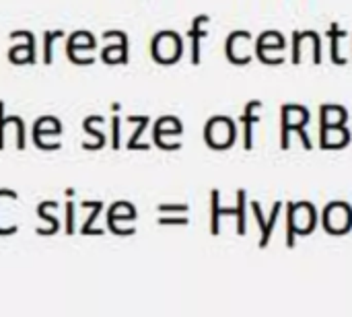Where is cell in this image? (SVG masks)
Segmentation results:
<instances>
[{"instance_id":"obj_1","label":"cell","mask_w":352,"mask_h":317,"mask_svg":"<svg viewBox=\"0 0 352 317\" xmlns=\"http://www.w3.org/2000/svg\"><path fill=\"white\" fill-rule=\"evenodd\" d=\"M309 122V109L301 103H285L280 107V146L287 151L291 146V132H297L303 146L311 151L309 134L305 132V126Z\"/></svg>"},{"instance_id":"obj_2","label":"cell","mask_w":352,"mask_h":317,"mask_svg":"<svg viewBox=\"0 0 352 317\" xmlns=\"http://www.w3.org/2000/svg\"><path fill=\"white\" fill-rule=\"evenodd\" d=\"M318 225V210L311 202H287V245L293 248L297 235H309Z\"/></svg>"},{"instance_id":"obj_3","label":"cell","mask_w":352,"mask_h":317,"mask_svg":"<svg viewBox=\"0 0 352 317\" xmlns=\"http://www.w3.org/2000/svg\"><path fill=\"white\" fill-rule=\"evenodd\" d=\"M237 136V128L233 124L231 118L227 116H214L208 120L206 128H204V140L210 149L217 151H225L229 146H233Z\"/></svg>"},{"instance_id":"obj_4","label":"cell","mask_w":352,"mask_h":317,"mask_svg":"<svg viewBox=\"0 0 352 317\" xmlns=\"http://www.w3.org/2000/svg\"><path fill=\"white\" fill-rule=\"evenodd\" d=\"M151 52L159 64H173L182 58L184 52L182 37L175 31H159L151 43Z\"/></svg>"},{"instance_id":"obj_5","label":"cell","mask_w":352,"mask_h":317,"mask_svg":"<svg viewBox=\"0 0 352 317\" xmlns=\"http://www.w3.org/2000/svg\"><path fill=\"white\" fill-rule=\"evenodd\" d=\"M322 225L330 235H344L352 229V208L349 202H330L322 212Z\"/></svg>"},{"instance_id":"obj_6","label":"cell","mask_w":352,"mask_h":317,"mask_svg":"<svg viewBox=\"0 0 352 317\" xmlns=\"http://www.w3.org/2000/svg\"><path fill=\"white\" fill-rule=\"evenodd\" d=\"M250 45H252V33L250 31H233L227 37V43H225V52H227L229 62L248 64L252 60Z\"/></svg>"},{"instance_id":"obj_7","label":"cell","mask_w":352,"mask_h":317,"mask_svg":"<svg viewBox=\"0 0 352 317\" xmlns=\"http://www.w3.org/2000/svg\"><path fill=\"white\" fill-rule=\"evenodd\" d=\"M136 219V208L130 204V202H116L109 212H107V225H109V231L116 233V235H122V237H128L124 233V229L120 227V223L124 221H134Z\"/></svg>"},{"instance_id":"obj_8","label":"cell","mask_w":352,"mask_h":317,"mask_svg":"<svg viewBox=\"0 0 352 317\" xmlns=\"http://www.w3.org/2000/svg\"><path fill=\"white\" fill-rule=\"evenodd\" d=\"M280 208H283V202H274V208H272V212H270V219H264L260 202H256V200L252 202V210H254V215H256V221H258V225H260V231H262L260 248H266V245H268V241H270V235H272V231H274V225H276V219H278V215H280Z\"/></svg>"},{"instance_id":"obj_9","label":"cell","mask_w":352,"mask_h":317,"mask_svg":"<svg viewBox=\"0 0 352 317\" xmlns=\"http://www.w3.org/2000/svg\"><path fill=\"white\" fill-rule=\"evenodd\" d=\"M285 47H287V39H285L283 33H278V31H264V33L256 39V56H258V60H262V62H264L268 50L280 52V50H285Z\"/></svg>"},{"instance_id":"obj_10","label":"cell","mask_w":352,"mask_h":317,"mask_svg":"<svg viewBox=\"0 0 352 317\" xmlns=\"http://www.w3.org/2000/svg\"><path fill=\"white\" fill-rule=\"evenodd\" d=\"M258 107H262V101H250L248 105H245V111H243V116H241V122H243V146L250 151L252 146H254V124H258L260 122V118L256 116V109Z\"/></svg>"},{"instance_id":"obj_11","label":"cell","mask_w":352,"mask_h":317,"mask_svg":"<svg viewBox=\"0 0 352 317\" xmlns=\"http://www.w3.org/2000/svg\"><path fill=\"white\" fill-rule=\"evenodd\" d=\"M27 43L25 45H16V47H10L8 52V60L12 64H29V62H35V39H33V33L31 31H23Z\"/></svg>"},{"instance_id":"obj_12","label":"cell","mask_w":352,"mask_h":317,"mask_svg":"<svg viewBox=\"0 0 352 317\" xmlns=\"http://www.w3.org/2000/svg\"><path fill=\"white\" fill-rule=\"evenodd\" d=\"M118 41L116 45H107L101 54L103 62L107 64H126L128 62V37L124 31H118Z\"/></svg>"},{"instance_id":"obj_13","label":"cell","mask_w":352,"mask_h":317,"mask_svg":"<svg viewBox=\"0 0 352 317\" xmlns=\"http://www.w3.org/2000/svg\"><path fill=\"white\" fill-rule=\"evenodd\" d=\"M208 14H198L192 23V29L188 31L192 39V64H200V39L206 37V29H202L204 23H208Z\"/></svg>"},{"instance_id":"obj_14","label":"cell","mask_w":352,"mask_h":317,"mask_svg":"<svg viewBox=\"0 0 352 317\" xmlns=\"http://www.w3.org/2000/svg\"><path fill=\"white\" fill-rule=\"evenodd\" d=\"M184 132V126L173 116H163L155 124V142H159L163 136H179Z\"/></svg>"},{"instance_id":"obj_15","label":"cell","mask_w":352,"mask_h":317,"mask_svg":"<svg viewBox=\"0 0 352 317\" xmlns=\"http://www.w3.org/2000/svg\"><path fill=\"white\" fill-rule=\"evenodd\" d=\"M128 122H130V124H136V132H134V136H130L128 149H130V151H148V144H142V142H140V136H142L144 128L148 126V118H146V116H130Z\"/></svg>"},{"instance_id":"obj_16","label":"cell","mask_w":352,"mask_h":317,"mask_svg":"<svg viewBox=\"0 0 352 317\" xmlns=\"http://www.w3.org/2000/svg\"><path fill=\"white\" fill-rule=\"evenodd\" d=\"M344 35H346V31L340 29L338 23H332V25H330V31H328V37H330V41H332L330 56H332V62H334V64H340V66L346 64V58L340 56V37H344Z\"/></svg>"},{"instance_id":"obj_17","label":"cell","mask_w":352,"mask_h":317,"mask_svg":"<svg viewBox=\"0 0 352 317\" xmlns=\"http://www.w3.org/2000/svg\"><path fill=\"white\" fill-rule=\"evenodd\" d=\"M95 37L89 31H76L68 37V52L80 47V50H93L95 47Z\"/></svg>"},{"instance_id":"obj_18","label":"cell","mask_w":352,"mask_h":317,"mask_svg":"<svg viewBox=\"0 0 352 317\" xmlns=\"http://www.w3.org/2000/svg\"><path fill=\"white\" fill-rule=\"evenodd\" d=\"M221 194L219 190H212L210 194V233L219 235L221 233Z\"/></svg>"},{"instance_id":"obj_19","label":"cell","mask_w":352,"mask_h":317,"mask_svg":"<svg viewBox=\"0 0 352 317\" xmlns=\"http://www.w3.org/2000/svg\"><path fill=\"white\" fill-rule=\"evenodd\" d=\"M82 206H89V208H93V212H91V217L87 219V223L82 225V235H103L101 231H95L93 229V225H95V221H97V217H99V212H101V208H103V204L101 202H95V200H87V202H82Z\"/></svg>"},{"instance_id":"obj_20","label":"cell","mask_w":352,"mask_h":317,"mask_svg":"<svg viewBox=\"0 0 352 317\" xmlns=\"http://www.w3.org/2000/svg\"><path fill=\"white\" fill-rule=\"evenodd\" d=\"M245 190H239L237 192V208H235V217H237V235H245V223H248V215H245V204H248V198H245Z\"/></svg>"},{"instance_id":"obj_21","label":"cell","mask_w":352,"mask_h":317,"mask_svg":"<svg viewBox=\"0 0 352 317\" xmlns=\"http://www.w3.org/2000/svg\"><path fill=\"white\" fill-rule=\"evenodd\" d=\"M95 120H97V116H89V118L82 122V130H85L87 134H91V136L97 138L95 144H82V149H87V151H97V149H103V144H105V134L93 130V122H95Z\"/></svg>"},{"instance_id":"obj_22","label":"cell","mask_w":352,"mask_h":317,"mask_svg":"<svg viewBox=\"0 0 352 317\" xmlns=\"http://www.w3.org/2000/svg\"><path fill=\"white\" fill-rule=\"evenodd\" d=\"M64 35V31H45V35H43V62L45 64H52V43H54V39L56 37H62Z\"/></svg>"},{"instance_id":"obj_23","label":"cell","mask_w":352,"mask_h":317,"mask_svg":"<svg viewBox=\"0 0 352 317\" xmlns=\"http://www.w3.org/2000/svg\"><path fill=\"white\" fill-rule=\"evenodd\" d=\"M74 231V202H66V233L72 235Z\"/></svg>"},{"instance_id":"obj_24","label":"cell","mask_w":352,"mask_h":317,"mask_svg":"<svg viewBox=\"0 0 352 317\" xmlns=\"http://www.w3.org/2000/svg\"><path fill=\"white\" fill-rule=\"evenodd\" d=\"M161 212H188V204H159Z\"/></svg>"},{"instance_id":"obj_25","label":"cell","mask_w":352,"mask_h":317,"mask_svg":"<svg viewBox=\"0 0 352 317\" xmlns=\"http://www.w3.org/2000/svg\"><path fill=\"white\" fill-rule=\"evenodd\" d=\"M111 126H113V140H111V146H113V151H118V149H120V118H113Z\"/></svg>"},{"instance_id":"obj_26","label":"cell","mask_w":352,"mask_h":317,"mask_svg":"<svg viewBox=\"0 0 352 317\" xmlns=\"http://www.w3.org/2000/svg\"><path fill=\"white\" fill-rule=\"evenodd\" d=\"M4 149V103L0 101V151Z\"/></svg>"},{"instance_id":"obj_27","label":"cell","mask_w":352,"mask_h":317,"mask_svg":"<svg viewBox=\"0 0 352 317\" xmlns=\"http://www.w3.org/2000/svg\"><path fill=\"white\" fill-rule=\"evenodd\" d=\"M159 225H188V219H159Z\"/></svg>"}]
</instances>
